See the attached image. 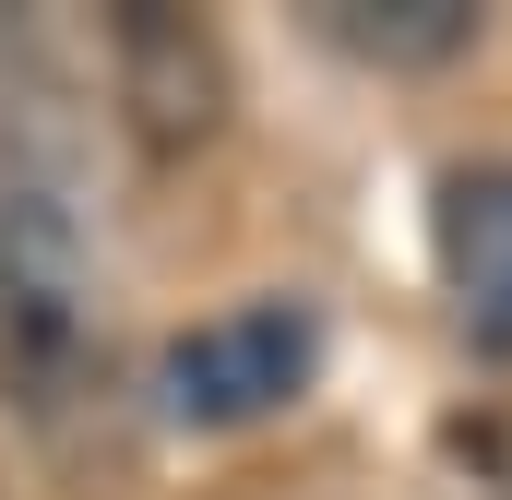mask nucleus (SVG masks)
<instances>
[{
    "instance_id": "obj_2",
    "label": "nucleus",
    "mask_w": 512,
    "mask_h": 500,
    "mask_svg": "<svg viewBox=\"0 0 512 500\" xmlns=\"http://www.w3.org/2000/svg\"><path fill=\"white\" fill-rule=\"evenodd\" d=\"M322 370V310L310 298H239V310H215V322H191L179 346H167V417H191V429H251L274 405H298Z\"/></svg>"
},
{
    "instance_id": "obj_3",
    "label": "nucleus",
    "mask_w": 512,
    "mask_h": 500,
    "mask_svg": "<svg viewBox=\"0 0 512 500\" xmlns=\"http://www.w3.org/2000/svg\"><path fill=\"white\" fill-rule=\"evenodd\" d=\"M108 84H120V120L155 167H179L227 131V48L191 12H155V0L108 12Z\"/></svg>"
},
{
    "instance_id": "obj_1",
    "label": "nucleus",
    "mask_w": 512,
    "mask_h": 500,
    "mask_svg": "<svg viewBox=\"0 0 512 500\" xmlns=\"http://www.w3.org/2000/svg\"><path fill=\"white\" fill-rule=\"evenodd\" d=\"M0 393L48 441H72V417L108 393L96 239H84V203L48 155H0Z\"/></svg>"
},
{
    "instance_id": "obj_5",
    "label": "nucleus",
    "mask_w": 512,
    "mask_h": 500,
    "mask_svg": "<svg viewBox=\"0 0 512 500\" xmlns=\"http://www.w3.org/2000/svg\"><path fill=\"white\" fill-rule=\"evenodd\" d=\"M346 60H382V72H429L477 36V0H322L310 12Z\"/></svg>"
},
{
    "instance_id": "obj_4",
    "label": "nucleus",
    "mask_w": 512,
    "mask_h": 500,
    "mask_svg": "<svg viewBox=\"0 0 512 500\" xmlns=\"http://www.w3.org/2000/svg\"><path fill=\"white\" fill-rule=\"evenodd\" d=\"M429 239H441L453 322H465L489 358H512V155H489V167H453V179H441Z\"/></svg>"
}]
</instances>
